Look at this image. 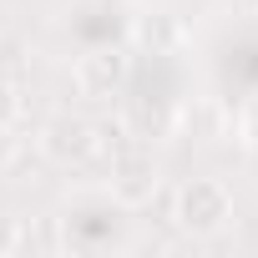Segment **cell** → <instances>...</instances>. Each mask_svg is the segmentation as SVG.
Segmentation results:
<instances>
[{
  "mask_svg": "<svg viewBox=\"0 0 258 258\" xmlns=\"http://www.w3.org/2000/svg\"><path fill=\"white\" fill-rule=\"evenodd\" d=\"M126 76H132V56H126L121 46H91V51H81V56H76V66H71L76 91H81V96H91V101L116 96V91L126 86Z\"/></svg>",
  "mask_w": 258,
  "mask_h": 258,
  "instance_id": "3",
  "label": "cell"
},
{
  "mask_svg": "<svg viewBox=\"0 0 258 258\" xmlns=\"http://www.w3.org/2000/svg\"><path fill=\"white\" fill-rule=\"evenodd\" d=\"M223 11H233V16H258V0H218Z\"/></svg>",
  "mask_w": 258,
  "mask_h": 258,
  "instance_id": "7",
  "label": "cell"
},
{
  "mask_svg": "<svg viewBox=\"0 0 258 258\" xmlns=\"http://www.w3.org/2000/svg\"><path fill=\"white\" fill-rule=\"evenodd\" d=\"M16 121H21V86L11 76H0V142L16 132Z\"/></svg>",
  "mask_w": 258,
  "mask_h": 258,
  "instance_id": "5",
  "label": "cell"
},
{
  "mask_svg": "<svg viewBox=\"0 0 258 258\" xmlns=\"http://www.w3.org/2000/svg\"><path fill=\"white\" fill-rule=\"evenodd\" d=\"M16 248H21V228H16V218H0V258L16 253Z\"/></svg>",
  "mask_w": 258,
  "mask_h": 258,
  "instance_id": "6",
  "label": "cell"
},
{
  "mask_svg": "<svg viewBox=\"0 0 258 258\" xmlns=\"http://www.w3.org/2000/svg\"><path fill=\"white\" fill-rule=\"evenodd\" d=\"M101 152H106V137L86 116H51L41 126V157L56 162V167H86Z\"/></svg>",
  "mask_w": 258,
  "mask_h": 258,
  "instance_id": "2",
  "label": "cell"
},
{
  "mask_svg": "<svg viewBox=\"0 0 258 258\" xmlns=\"http://www.w3.org/2000/svg\"><path fill=\"white\" fill-rule=\"evenodd\" d=\"M111 198L121 203V208H142V203H152V192H157V182H162V172H157V157L147 152V147H121L116 157H111Z\"/></svg>",
  "mask_w": 258,
  "mask_h": 258,
  "instance_id": "4",
  "label": "cell"
},
{
  "mask_svg": "<svg viewBox=\"0 0 258 258\" xmlns=\"http://www.w3.org/2000/svg\"><path fill=\"white\" fill-rule=\"evenodd\" d=\"M172 223L187 233V238H218L228 223H233V192L218 182V177H192L177 187L172 198Z\"/></svg>",
  "mask_w": 258,
  "mask_h": 258,
  "instance_id": "1",
  "label": "cell"
}]
</instances>
